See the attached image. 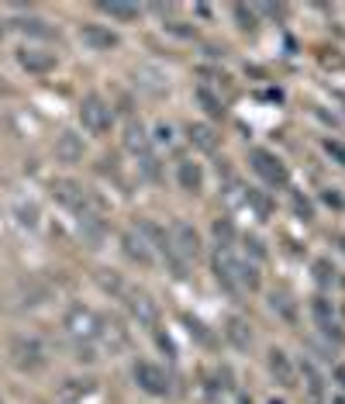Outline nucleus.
Returning <instances> with one entry per match:
<instances>
[{"instance_id":"nucleus-1","label":"nucleus","mask_w":345,"mask_h":404,"mask_svg":"<svg viewBox=\"0 0 345 404\" xmlns=\"http://www.w3.org/2000/svg\"><path fill=\"white\" fill-rule=\"evenodd\" d=\"M215 277H217V283H221L228 294H235V297H242V294H249V290H259L256 266H249L245 259H238L231 249H217L215 252Z\"/></svg>"},{"instance_id":"nucleus-2","label":"nucleus","mask_w":345,"mask_h":404,"mask_svg":"<svg viewBox=\"0 0 345 404\" xmlns=\"http://www.w3.org/2000/svg\"><path fill=\"white\" fill-rule=\"evenodd\" d=\"M7 356H11V363L18 366L21 373H39V370L48 366V349H45L42 339H35V335H14Z\"/></svg>"},{"instance_id":"nucleus-3","label":"nucleus","mask_w":345,"mask_h":404,"mask_svg":"<svg viewBox=\"0 0 345 404\" xmlns=\"http://www.w3.org/2000/svg\"><path fill=\"white\" fill-rule=\"evenodd\" d=\"M48 190H52V197H55V201L62 204V207H69L76 218L100 214V207H104V204L97 201L90 190H83V187H80V183H73V180H52V187H48Z\"/></svg>"},{"instance_id":"nucleus-4","label":"nucleus","mask_w":345,"mask_h":404,"mask_svg":"<svg viewBox=\"0 0 345 404\" xmlns=\"http://www.w3.org/2000/svg\"><path fill=\"white\" fill-rule=\"evenodd\" d=\"M80 122L90 135H107L111 124H114V111L100 93H86L83 104H80Z\"/></svg>"},{"instance_id":"nucleus-5","label":"nucleus","mask_w":345,"mask_h":404,"mask_svg":"<svg viewBox=\"0 0 345 404\" xmlns=\"http://www.w3.org/2000/svg\"><path fill=\"white\" fill-rule=\"evenodd\" d=\"M62 328H66V335H69L73 342H97V335H100V315L83 308V304H76V308L66 311Z\"/></svg>"},{"instance_id":"nucleus-6","label":"nucleus","mask_w":345,"mask_h":404,"mask_svg":"<svg viewBox=\"0 0 345 404\" xmlns=\"http://www.w3.org/2000/svg\"><path fill=\"white\" fill-rule=\"evenodd\" d=\"M131 377H135V384H138L145 394H152V398H166L172 391L166 370L156 366V363H149V360H138V363L131 366Z\"/></svg>"},{"instance_id":"nucleus-7","label":"nucleus","mask_w":345,"mask_h":404,"mask_svg":"<svg viewBox=\"0 0 345 404\" xmlns=\"http://www.w3.org/2000/svg\"><path fill=\"white\" fill-rule=\"evenodd\" d=\"M170 245H172V256L180 263H194L201 256V235L194 225L187 221H172V232H170Z\"/></svg>"},{"instance_id":"nucleus-8","label":"nucleus","mask_w":345,"mask_h":404,"mask_svg":"<svg viewBox=\"0 0 345 404\" xmlns=\"http://www.w3.org/2000/svg\"><path fill=\"white\" fill-rule=\"evenodd\" d=\"M249 162H252V169H256V173L266 180V183H269V187H283V183L290 180L287 166L276 159L269 149H252V152H249Z\"/></svg>"},{"instance_id":"nucleus-9","label":"nucleus","mask_w":345,"mask_h":404,"mask_svg":"<svg viewBox=\"0 0 345 404\" xmlns=\"http://www.w3.org/2000/svg\"><path fill=\"white\" fill-rule=\"evenodd\" d=\"M11 308H39V304H45L48 301V287H45L42 280H35V277H25V280L14 283V290H11Z\"/></svg>"},{"instance_id":"nucleus-10","label":"nucleus","mask_w":345,"mask_h":404,"mask_svg":"<svg viewBox=\"0 0 345 404\" xmlns=\"http://www.w3.org/2000/svg\"><path fill=\"white\" fill-rule=\"evenodd\" d=\"M121 301L128 304V311L138 318V325H149V328H156V325H159V304H156V301H152L145 290H135V287H128Z\"/></svg>"},{"instance_id":"nucleus-11","label":"nucleus","mask_w":345,"mask_h":404,"mask_svg":"<svg viewBox=\"0 0 345 404\" xmlns=\"http://www.w3.org/2000/svg\"><path fill=\"white\" fill-rule=\"evenodd\" d=\"M97 339H104V346L111 349V353H118V349H125L128 346V328L121 318H114V315H100V335Z\"/></svg>"},{"instance_id":"nucleus-12","label":"nucleus","mask_w":345,"mask_h":404,"mask_svg":"<svg viewBox=\"0 0 345 404\" xmlns=\"http://www.w3.org/2000/svg\"><path fill=\"white\" fill-rule=\"evenodd\" d=\"M80 39H83L90 48H97V52H111V48L121 45V39H118L111 28H104V25H83V28H80Z\"/></svg>"},{"instance_id":"nucleus-13","label":"nucleus","mask_w":345,"mask_h":404,"mask_svg":"<svg viewBox=\"0 0 345 404\" xmlns=\"http://www.w3.org/2000/svg\"><path fill=\"white\" fill-rule=\"evenodd\" d=\"M121 252L128 256L131 263H138V266H152V263H156L149 242H145L138 232H125V235H121Z\"/></svg>"},{"instance_id":"nucleus-14","label":"nucleus","mask_w":345,"mask_h":404,"mask_svg":"<svg viewBox=\"0 0 345 404\" xmlns=\"http://www.w3.org/2000/svg\"><path fill=\"white\" fill-rule=\"evenodd\" d=\"M18 63H21V70H28V73H52L55 70V52H39V48H21L18 52Z\"/></svg>"},{"instance_id":"nucleus-15","label":"nucleus","mask_w":345,"mask_h":404,"mask_svg":"<svg viewBox=\"0 0 345 404\" xmlns=\"http://www.w3.org/2000/svg\"><path fill=\"white\" fill-rule=\"evenodd\" d=\"M266 363H269V373L276 377V384H283V387H297V373H294L290 356H287L283 349H269Z\"/></svg>"},{"instance_id":"nucleus-16","label":"nucleus","mask_w":345,"mask_h":404,"mask_svg":"<svg viewBox=\"0 0 345 404\" xmlns=\"http://www.w3.org/2000/svg\"><path fill=\"white\" fill-rule=\"evenodd\" d=\"M176 180H180V187H183L187 194H201V190H204V169H201V162L183 159L176 166Z\"/></svg>"},{"instance_id":"nucleus-17","label":"nucleus","mask_w":345,"mask_h":404,"mask_svg":"<svg viewBox=\"0 0 345 404\" xmlns=\"http://www.w3.org/2000/svg\"><path fill=\"white\" fill-rule=\"evenodd\" d=\"M55 156L62 162H80L83 159V138L76 131H62L55 138Z\"/></svg>"},{"instance_id":"nucleus-18","label":"nucleus","mask_w":345,"mask_h":404,"mask_svg":"<svg viewBox=\"0 0 345 404\" xmlns=\"http://www.w3.org/2000/svg\"><path fill=\"white\" fill-rule=\"evenodd\" d=\"M11 25H14V32L32 35V39H52V35H59V32H55L48 21H42V18H32V14H28V18H14Z\"/></svg>"},{"instance_id":"nucleus-19","label":"nucleus","mask_w":345,"mask_h":404,"mask_svg":"<svg viewBox=\"0 0 345 404\" xmlns=\"http://www.w3.org/2000/svg\"><path fill=\"white\" fill-rule=\"evenodd\" d=\"M224 339L235 346V349H249L252 346V332H249V322H242L238 315H231L224 322Z\"/></svg>"},{"instance_id":"nucleus-20","label":"nucleus","mask_w":345,"mask_h":404,"mask_svg":"<svg viewBox=\"0 0 345 404\" xmlns=\"http://www.w3.org/2000/svg\"><path fill=\"white\" fill-rule=\"evenodd\" d=\"M187 138H190V145L201 149V152H215L217 149V131L211 124H190V128H187Z\"/></svg>"},{"instance_id":"nucleus-21","label":"nucleus","mask_w":345,"mask_h":404,"mask_svg":"<svg viewBox=\"0 0 345 404\" xmlns=\"http://www.w3.org/2000/svg\"><path fill=\"white\" fill-rule=\"evenodd\" d=\"M125 149L135 152V156H149V135H145L142 124L131 122L128 128H125Z\"/></svg>"},{"instance_id":"nucleus-22","label":"nucleus","mask_w":345,"mask_h":404,"mask_svg":"<svg viewBox=\"0 0 345 404\" xmlns=\"http://www.w3.org/2000/svg\"><path fill=\"white\" fill-rule=\"evenodd\" d=\"M107 18H114V21H135L142 11L135 7V4H118V0H111V4H97Z\"/></svg>"},{"instance_id":"nucleus-23","label":"nucleus","mask_w":345,"mask_h":404,"mask_svg":"<svg viewBox=\"0 0 345 404\" xmlns=\"http://www.w3.org/2000/svg\"><path fill=\"white\" fill-rule=\"evenodd\" d=\"M197 104L211 115V118H224V104H221V97H217L215 90H208V86H197Z\"/></svg>"},{"instance_id":"nucleus-24","label":"nucleus","mask_w":345,"mask_h":404,"mask_svg":"<svg viewBox=\"0 0 345 404\" xmlns=\"http://www.w3.org/2000/svg\"><path fill=\"white\" fill-rule=\"evenodd\" d=\"M97 283H100L107 294H114L118 301H121V297H125V290H128V283L121 280L118 273H111V270H97Z\"/></svg>"},{"instance_id":"nucleus-25","label":"nucleus","mask_w":345,"mask_h":404,"mask_svg":"<svg viewBox=\"0 0 345 404\" xmlns=\"http://www.w3.org/2000/svg\"><path fill=\"white\" fill-rule=\"evenodd\" d=\"M93 391V380H66L62 387H59V394L66 398V401H80Z\"/></svg>"},{"instance_id":"nucleus-26","label":"nucleus","mask_w":345,"mask_h":404,"mask_svg":"<svg viewBox=\"0 0 345 404\" xmlns=\"http://www.w3.org/2000/svg\"><path fill=\"white\" fill-rule=\"evenodd\" d=\"M231 14H235V21H238L242 32H256V11H249L245 4H235Z\"/></svg>"},{"instance_id":"nucleus-27","label":"nucleus","mask_w":345,"mask_h":404,"mask_svg":"<svg viewBox=\"0 0 345 404\" xmlns=\"http://www.w3.org/2000/svg\"><path fill=\"white\" fill-rule=\"evenodd\" d=\"M183 322H187V332H190V335H194L201 346H215V335L204 328V322H197V318H190V315H187Z\"/></svg>"},{"instance_id":"nucleus-28","label":"nucleus","mask_w":345,"mask_h":404,"mask_svg":"<svg viewBox=\"0 0 345 404\" xmlns=\"http://www.w3.org/2000/svg\"><path fill=\"white\" fill-rule=\"evenodd\" d=\"M269 304H273V311H280L287 322H294V318H297V308L290 304V297H287L283 290H280V294H273V301H269Z\"/></svg>"},{"instance_id":"nucleus-29","label":"nucleus","mask_w":345,"mask_h":404,"mask_svg":"<svg viewBox=\"0 0 345 404\" xmlns=\"http://www.w3.org/2000/svg\"><path fill=\"white\" fill-rule=\"evenodd\" d=\"M304 380H307V391L314 394V398H321V391H325V384H321V377H318V370H314V363H304Z\"/></svg>"},{"instance_id":"nucleus-30","label":"nucleus","mask_w":345,"mask_h":404,"mask_svg":"<svg viewBox=\"0 0 345 404\" xmlns=\"http://www.w3.org/2000/svg\"><path fill=\"white\" fill-rule=\"evenodd\" d=\"M314 318H318V325H328V322H335V315H332V304L325 301V297H314Z\"/></svg>"},{"instance_id":"nucleus-31","label":"nucleus","mask_w":345,"mask_h":404,"mask_svg":"<svg viewBox=\"0 0 345 404\" xmlns=\"http://www.w3.org/2000/svg\"><path fill=\"white\" fill-rule=\"evenodd\" d=\"M215 235H217V249H228V242L235 239V228H231V221H215Z\"/></svg>"},{"instance_id":"nucleus-32","label":"nucleus","mask_w":345,"mask_h":404,"mask_svg":"<svg viewBox=\"0 0 345 404\" xmlns=\"http://www.w3.org/2000/svg\"><path fill=\"white\" fill-rule=\"evenodd\" d=\"M73 353H76V360H80V363H93V360H97L93 342H73Z\"/></svg>"},{"instance_id":"nucleus-33","label":"nucleus","mask_w":345,"mask_h":404,"mask_svg":"<svg viewBox=\"0 0 345 404\" xmlns=\"http://www.w3.org/2000/svg\"><path fill=\"white\" fill-rule=\"evenodd\" d=\"M325 152L339 162V166H345V145L342 142H332V138H328V142H325Z\"/></svg>"},{"instance_id":"nucleus-34","label":"nucleus","mask_w":345,"mask_h":404,"mask_svg":"<svg viewBox=\"0 0 345 404\" xmlns=\"http://www.w3.org/2000/svg\"><path fill=\"white\" fill-rule=\"evenodd\" d=\"M314 273H318V283H332V280H335V270H332L325 259H318V263H314Z\"/></svg>"},{"instance_id":"nucleus-35","label":"nucleus","mask_w":345,"mask_h":404,"mask_svg":"<svg viewBox=\"0 0 345 404\" xmlns=\"http://www.w3.org/2000/svg\"><path fill=\"white\" fill-rule=\"evenodd\" d=\"M156 138H159V142H166V145H170V138H172L170 124H159V131H156Z\"/></svg>"},{"instance_id":"nucleus-36","label":"nucleus","mask_w":345,"mask_h":404,"mask_svg":"<svg viewBox=\"0 0 345 404\" xmlns=\"http://www.w3.org/2000/svg\"><path fill=\"white\" fill-rule=\"evenodd\" d=\"M294 207H297V211H301L304 218H311V214H314V211H311V204H307V201H301V197H297V201H294Z\"/></svg>"},{"instance_id":"nucleus-37","label":"nucleus","mask_w":345,"mask_h":404,"mask_svg":"<svg viewBox=\"0 0 345 404\" xmlns=\"http://www.w3.org/2000/svg\"><path fill=\"white\" fill-rule=\"evenodd\" d=\"M325 204H332V207H342V197H339V194H332V190H325Z\"/></svg>"},{"instance_id":"nucleus-38","label":"nucleus","mask_w":345,"mask_h":404,"mask_svg":"<svg viewBox=\"0 0 345 404\" xmlns=\"http://www.w3.org/2000/svg\"><path fill=\"white\" fill-rule=\"evenodd\" d=\"M0 93H4V97H11V93H14V90H11V86L4 83V77H0Z\"/></svg>"},{"instance_id":"nucleus-39","label":"nucleus","mask_w":345,"mask_h":404,"mask_svg":"<svg viewBox=\"0 0 345 404\" xmlns=\"http://www.w3.org/2000/svg\"><path fill=\"white\" fill-rule=\"evenodd\" d=\"M335 377H339V384L345 387V366H339V370H335Z\"/></svg>"},{"instance_id":"nucleus-40","label":"nucleus","mask_w":345,"mask_h":404,"mask_svg":"<svg viewBox=\"0 0 345 404\" xmlns=\"http://www.w3.org/2000/svg\"><path fill=\"white\" fill-rule=\"evenodd\" d=\"M335 242H339V245H342V249H345V235H335Z\"/></svg>"},{"instance_id":"nucleus-41","label":"nucleus","mask_w":345,"mask_h":404,"mask_svg":"<svg viewBox=\"0 0 345 404\" xmlns=\"http://www.w3.org/2000/svg\"><path fill=\"white\" fill-rule=\"evenodd\" d=\"M0 39H4V21H0Z\"/></svg>"}]
</instances>
